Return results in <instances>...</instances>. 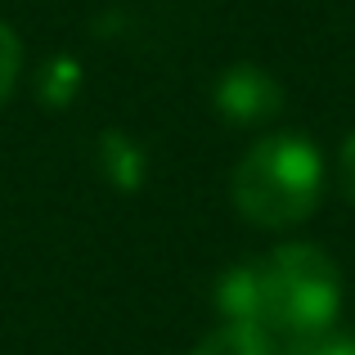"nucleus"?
I'll list each match as a JSON object with an SVG mask.
<instances>
[{"label":"nucleus","mask_w":355,"mask_h":355,"mask_svg":"<svg viewBox=\"0 0 355 355\" xmlns=\"http://www.w3.org/2000/svg\"><path fill=\"white\" fill-rule=\"evenodd\" d=\"M104 153H108V166H117L113 175H121L126 184L139 180V148L126 144L121 135H104Z\"/></svg>","instance_id":"8"},{"label":"nucleus","mask_w":355,"mask_h":355,"mask_svg":"<svg viewBox=\"0 0 355 355\" xmlns=\"http://www.w3.org/2000/svg\"><path fill=\"white\" fill-rule=\"evenodd\" d=\"M189 355H279L275 338L261 329H248V324H220L216 333L198 342Z\"/></svg>","instance_id":"4"},{"label":"nucleus","mask_w":355,"mask_h":355,"mask_svg":"<svg viewBox=\"0 0 355 355\" xmlns=\"http://www.w3.org/2000/svg\"><path fill=\"white\" fill-rule=\"evenodd\" d=\"M338 180H342V193L355 202V130L342 139V153H338Z\"/></svg>","instance_id":"9"},{"label":"nucleus","mask_w":355,"mask_h":355,"mask_svg":"<svg viewBox=\"0 0 355 355\" xmlns=\"http://www.w3.org/2000/svg\"><path fill=\"white\" fill-rule=\"evenodd\" d=\"M284 108V86L257 63H234L216 81V113L234 126H261Z\"/></svg>","instance_id":"3"},{"label":"nucleus","mask_w":355,"mask_h":355,"mask_svg":"<svg viewBox=\"0 0 355 355\" xmlns=\"http://www.w3.org/2000/svg\"><path fill=\"white\" fill-rule=\"evenodd\" d=\"M324 193V157L297 130L261 135L230 175L234 211L257 230H293L315 216Z\"/></svg>","instance_id":"2"},{"label":"nucleus","mask_w":355,"mask_h":355,"mask_svg":"<svg viewBox=\"0 0 355 355\" xmlns=\"http://www.w3.org/2000/svg\"><path fill=\"white\" fill-rule=\"evenodd\" d=\"M216 311L225 324H248L284 342L315 338L342 311V270L315 243H284L216 279Z\"/></svg>","instance_id":"1"},{"label":"nucleus","mask_w":355,"mask_h":355,"mask_svg":"<svg viewBox=\"0 0 355 355\" xmlns=\"http://www.w3.org/2000/svg\"><path fill=\"white\" fill-rule=\"evenodd\" d=\"M18 68H23V45H18V32L0 18V104L14 95Z\"/></svg>","instance_id":"5"},{"label":"nucleus","mask_w":355,"mask_h":355,"mask_svg":"<svg viewBox=\"0 0 355 355\" xmlns=\"http://www.w3.org/2000/svg\"><path fill=\"white\" fill-rule=\"evenodd\" d=\"M279 355H355V333H315V338L288 342Z\"/></svg>","instance_id":"6"},{"label":"nucleus","mask_w":355,"mask_h":355,"mask_svg":"<svg viewBox=\"0 0 355 355\" xmlns=\"http://www.w3.org/2000/svg\"><path fill=\"white\" fill-rule=\"evenodd\" d=\"M77 81H81L77 63H72V59H54L50 68H45V81H41V95L50 99V104H68V99L77 95Z\"/></svg>","instance_id":"7"}]
</instances>
